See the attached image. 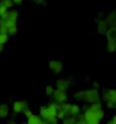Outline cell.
I'll return each instance as SVG.
<instances>
[{"mask_svg":"<svg viewBox=\"0 0 116 124\" xmlns=\"http://www.w3.org/2000/svg\"><path fill=\"white\" fill-rule=\"evenodd\" d=\"M86 98H87V103L89 105L96 104V103H101V98H100L99 90L96 89H87L86 90Z\"/></svg>","mask_w":116,"mask_h":124,"instance_id":"1","label":"cell"},{"mask_svg":"<svg viewBox=\"0 0 116 124\" xmlns=\"http://www.w3.org/2000/svg\"><path fill=\"white\" fill-rule=\"evenodd\" d=\"M48 68L54 75H60L63 71V68H64V64L61 60L58 59H52L48 61Z\"/></svg>","mask_w":116,"mask_h":124,"instance_id":"2","label":"cell"},{"mask_svg":"<svg viewBox=\"0 0 116 124\" xmlns=\"http://www.w3.org/2000/svg\"><path fill=\"white\" fill-rule=\"evenodd\" d=\"M53 101H54V104H62V103H65L67 99H68V95L67 93L61 92L59 89H54V93H53Z\"/></svg>","mask_w":116,"mask_h":124,"instance_id":"3","label":"cell"},{"mask_svg":"<svg viewBox=\"0 0 116 124\" xmlns=\"http://www.w3.org/2000/svg\"><path fill=\"white\" fill-rule=\"evenodd\" d=\"M100 98H103L101 101H104L105 103L108 101L116 103V89H113V88L105 89L103 93V96H100Z\"/></svg>","mask_w":116,"mask_h":124,"instance_id":"4","label":"cell"},{"mask_svg":"<svg viewBox=\"0 0 116 124\" xmlns=\"http://www.w3.org/2000/svg\"><path fill=\"white\" fill-rule=\"evenodd\" d=\"M55 86H56V89L67 93V90H69V87H70V82L65 79H58L55 81Z\"/></svg>","mask_w":116,"mask_h":124,"instance_id":"5","label":"cell"},{"mask_svg":"<svg viewBox=\"0 0 116 124\" xmlns=\"http://www.w3.org/2000/svg\"><path fill=\"white\" fill-rule=\"evenodd\" d=\"M108 30V24L106 23L105 19H99L97 22V32L101 34V35H105L106 31Z\"/></svg>","mask_w":116,"mask_h":124,"instance_id":"6","label":"cell"},{"mask_svg":"<svg viewBox=\"0 0 116 124\" xmlns=\"http://www.w3.org/2000/svg\"><path fill=\"white\" fill-rule=\"evenodd\" d=\"M105 36L107 39V42H110V41H116V27H110L106 31L105 33Z\"/></svg>","mask_w":116,"mask_h":124,"instance_id":"7","label":"cell"},{"mask_svg":"<svg viewBox=\"0 0 116 124\" xmlns=\"http://www.w3.org/2000/svg\"><path fill=\"white\" fill-rule=\"evenodd\" d=\"M73 98L77 101H84L87 104V98H86V90H80L73 94Z\"/></svg>","mask_w":116,"mask_h":124,"instance_id":"8","label":"cell"},{"mask_svg":"<svg viewBox=\"0 0 116 124\" xmlns=\"http://www.w3.org/2000/svg\"><path fill=\"white\" fill-rule=\"evenodd\" d=\"M39 116L41 117V120H42V121H45V122H47V120L51 117V116H50V114H48L46 106H41V107H39Z\"/></svg>","mask_w":116,"mask_h":124,"instance_id":"9","label":"cell"},{"mask_svg":"<svg viewBox=\"0 0 116 124\" xmlns=\"http://www.w3.org/2000/svg\"><path fill=\"white\" fill-rule=\"evenodd\" d=\"M9 114V106L7 104L0 105V118H6Z\"/></svg>","mask_w":116,"mask_h":124,"instance_id":"10","label":"cell"},{"mask_svg":"<svg viewBox=\"0 0 116 124\" xmlns=\"http://www.w3.org/2000/svg\"><path fill=\"white\" fill-rule=\"evenodd\" d=\"M13 111H14V113H16V114L23 113L24 107H23V104H22V101H17L14 103L13 104Z\"/></svg>","mask_w":116,"mask_h":124,"instance_id":"11","label":"cell"},{"mask_svg":"<svg viewBox=\"0 0 116 124\" xmlns=\"http://www.w3.org/2000/svg\"><path fill=\"white\" fill-rule=\"evenodd\" d=\"M81 113V107L79 106L78 104H72L71 105V108H70V116H77L78 114Z\"/></svg>","mask_w":116,"mask_h":124,"instance_id":"12","label":"cell"},{"mask_svg":"<svg viewBox=\"0 0 116 124\" xmlns=\"http://www.w3.org/2000/svg\"><path fill=\"white\" fill-rule=\"evenodd\" d=\"M99 111H103L101 103H96V104L89 105V109L87 112H89V113H96V112H99Z\"/></svg>","mask_w":116,"mask_h":124,"instance_id":"13","label":"cell"},{"mask_svg":"<svg viewBox=\"0 0 116 124\" xmlns=\"http://www.w3.org/2000/svg\"><path fill=\"white\" fill-rule=\"evenodd\" d=\"M71 105H72V104H70V103H68V101H65V103H62V104H60L61 111L65 114V116H70V108H71Z\"/></svg>","mask_w":116,"mask_h":124,"instance_id":"14","label":"cell"},{"mask_svg":"<svg viewBox=\"0 0 116 124\" xmlns=\"http://www.w3.org/2000/svg\"><path fill=\"white\" fill-rule=\"evenodd\" d=\"M105 20H106V23L108 24V25H110V24L115 23V22H116V10H113V11H110V13L106 16Z\"/></svg>","mask_w":116,"mask_h":124,"instance_id":"15","label":"cell"},{"mask_svg":"<svg viewBox=\"0 0 116 124\" xmlns=\"http://www.w3.org/2000/svg\"><path fill=\"white\" fill-rule=\"evenodd\" d=\"M42 123V120L39 117V115H35V114H32V116L27 120V123L26 124H41Z\"/></svg>","mask_w":116,"mask_h":124,"instance_id":"16","label":"cell"},{"mask_svg":"<svg viewBox=\"0 0 116 124\" xmlns=\"http://www.w3.org/2000/svg\"><path fill=\"white\" fill-rule=\"evenodd\" d=\"M46 108H47V112H48V114H50V116H52V117H55V116H56V113H58V112H56L54 103L48 104L47 106H46Z\"/></svg>","mask_w":116,"mask_h":124,"instance_id":"17","label":"cell"},{"mask_svg":"<svg viewBox=\"0 0 116 124\" xmlns=\"http://www.w3.org/2000/svg\"><path fill=\"white\" fill-rule=\"evenodd\" d=\"M106 51L108 53H114V52H115V51H116V41H110V42H107Z\"/></svg>","mask_w":116,"mask_h":124,"instance_id":"18","label":"cell"},{"mask_svg":"<svg viewBox=\"0 0 116 124\" xmlns=\"http://www.w3.org/2000/svg\"><path fill=\"white\" fill-rule=\"evenodd\" d=\"M77 122L74 116H65L63 120H62V124H74Z\"/></svg>","mask_w":116,"mask_h":124,"instance_id":"19","label":"cell"},{"mask_svg":"<svg viewBox=\"0 0 116 124\" xmlns=\"http://www.w3.org/2000/svg\"><path fill=\"white\" fill-rule=\"evenodd\" d=\"M54 93V87L52 85H47L45 87V95L46 96H52Z\"/></svg>","mask_w":116,"mask_h":124,"instance_id":"20","label":"cell"},{"mask_svg":"<svg viewBox=\"0 0 116 124\" xmlns=\"http://www.w3.org/2000/svg\"><path fill=\"white\" fill-rule=\"evenodd\" d=\"M7 30H8V35H10V36H15L17 34V32H18V28H17V26L9 27V28H7Z\"/></svg>","mask_w":116,"mask_h":124,"instance_id":"21","label":"cell"},{"mask_svg":"<svg viewBox=\"0 0 116 124\" xmlns=\"http://www.w3.org/2000/svg\"><path fill=\"white\" fill-rule=\"evenodd\" d=\"M1 3H2L8 10H9V8H13L14 7V1H10V0H2Z\"/></svg>","mask_w":116,"mask_h":124,"instance_id":"22","label":"cell"},{"mask_svg":"<svg viewBox=\"0 0 116 124\" xmlns=\"http://www.w3.org/2000/svg\"><path fill=\"white\" fill-rule=\"evenodd\" d=\"M8 42V35H2V34H0V44H6Z\"/></svg>","mask_w":116,"mask_h":124,"instance_id":"23","label":"cell"},{"mask_svg":"<svg viewBox=\"0 0 116 124\" xmlns=\"http://www.w3.org/2000/svg\"><path fill=\"white\" fill-rule=\"evenodd\" d=\"M23 113H24V115H25V117L27 118V120H28V118L31 117V116H32V114H33L32 111H31L29 108H26V109H24Z\"/></svg>","mask_w":116,"mask_h":124,"instance_id":"24","label":"cell"},{"mask_svg":"<svg viewBox=\"0 0 116 124\" xmlns=\"http://www.w3.org/2000/svg\"><path fill=\"white\" fill-rule=\"evenodd\" d=\"M55 117H56V120H58V121H59V120H63V118L65 117V114L62 111H60V112H58V113H56V116H55Z\"/></svg>","mask_w":116,"mask_h":124,"instance_id":"25","label":"cell"},{"mask_svg":"<svg viewBox=\"0 0 116 124\" xmlns=\"http://www.w3.org/2000/svg\"><path fill=\"white\" fill-rule=\"evenodd\" d=\"M91 88H93V89H96V90H99L100 84L98 81H93V84H91Z\"/></svg>","mask_w":116,"mask_h":124,"instance_id":"26","label":"cell"},{"mask_svg":"<svg viewBox=\"0 0 116 124\" xmlns=\"http://www.w3.org/2000/svg\"><path fill=\"white\" fill-rule=\"evenodd\" d=\"M7 10H8V9H7L6 7H5L2 3H1V1H0V16H2V15L6 13Z\"/></svg>","mask_w":116,"mask_h":124,"instance_id":"27","label":"cell"},{"mask_svg":"<svg viewBox=\"0 0 116 124\" xmlns=\"http://www.w3.org/2000/svg\"><path fill=\"white\" fill-rule=\"evenodd\" d=\"M105 105H106L107 108H109V109H113L114 106H115V103H113V101H106V103H105Z\"/></svg>","mask_w":116,"mask_h":124,"instance_id":"28","label":"cell"},{"mask_svg":"<svg viewBox=\"0 0 116 124\" xmlns=\"http://www.w3.org/2000/svg\"><path fill=\"white\" fill-rule=\"evenodd\" d=\"M47 123L48 124H58L59 121L56 120V117H52V116H51V117L47 120Z\"/></svg>","mask_w":116,"mask_h":124,"instance_id":"29","label":"cell"},{"mask_svg":"<svg viewBox=\"0 0 116 124\" xmlns=\"http://www.w3.org/2000/svg\"><path fill=\"white\" fill-rule=\"evenodd\" d=\"M0 34L2 35H8V30L5 26H0Z\"/></svg>","mask_w":116,"mask_h":124,"instance_id":"30","label":"cell"},{"mask_svg":"<svg viewBox=\"0 0 116 124\" xmlns=\"http://www.w3.org/2000/svg\"><path fill=\"white\" fill-rule=\"evenodd\" d=\"M35 3H37V5H42V6H46L47 5V1H36Z\"/></svg>","mask_w":116,"mask_h":124,"instance_id":"31","label":"cell"},{"mask_svg":"<svg viewBox=\"0 0 116 124\" xmlns=\"http://www.w3.org/2000/svg\"><path fill=\"white\" fill-rule=\"evenodd\" d=\"M23 1H14V6H22Z\"/></svg>","mask_w":116,"mask_h":124,"instance_id":"32","label":"cell"},{"mask_svg":"<svg viewBox=\"0 0 116 124\" xmlns=\"http://www.w3.org/2000/svg\"><path fill=\"white\" fill-rule=\"evenodd\" d=\"M106 124H115V123H114V121L112 120V118H109V120L106 122Z\"/></svg>","mask_w":116,"mask_h":124,"instance_id":"33","label":"cell"},{"mask_svg":"<svg viewBox=\"0 0 116 124\" xmlns=\"http://www.w3.org/2000/svg\"><path fill=\"white\" fill-rule=\"evenodd\" d=\"M3 50H5V46H3L2 44H0V53L3 52Z\"/></svg>","mask_w":116,"mask_h":124,"instance_id":"34","label":"cell"},{"mask_svg":"<svg viewBox=\"0 0 116 124\" xmlns=\"http://www.w3.org/2000/svg\"><path fill=\"white\" fill-rule=\"evenodd\" d=\"M112 120H113V121H114V123H115V124H116V114H115V115H114L113 117H112Z\"/></svg>","mask_w":116,"mask_h":124,"instance_id":"35","label":"cell"},{"mask_svg":"<svg viewBox=\"0 0 116 124\" xmlns=\"http://www.w3.org/2000/svg\"><path fill=\"white\" fill-rule=\"evenodd\" d=\"M76 124H87V122H76Z\"/></svg>","mask_w":116,"mask_h":124,"instance_id":"36","label":"cell"},{"mask_svg":"<svg viewBox=\"0 0 116 124\" xmlns=\"http://www.w3.org/2000/svg\"><path fill=\"white\" fill-rule=\"evenodd\" d=\"M8 124H17V123L15 121H13V120H11V121H9V123H8Z\"/></svg>","mask_w":116,"mask_h":124,"instance_id":"37","label":"cell"},{"mask_svg":"<svg viewBox=\"0 0 116 124\" xmlns=\"http://www.w3.org/2000/svg\"><path fill=\"white\" fill-rule=\"evenodd\" d=\"M41 124H48V123H47V122H45V121H42V123H41Z\"/></svg>","mask_w":116,"mask_h":124,"instance_id":"38","label":"cell"},{"mask_svg":"<svg viewBox=\"0 0 116 124\" xmlns=\"http://www.w3.org/2000/svg\"><path fill=\"white\" fill-rule=\"evenodd\" d=\"M114 109H116V103H115V106H114Z\"/></svg>","mask_w":116,"mask_h":124,"instance_id":"39","label":"cell"},{"mask_svg":"<svg viewBox=\"0 0 116 124\" xmlns=\"http://www.w3.org/2000/svg\"><path fill=\"white\" fill-rule=\"evenodd\" d=\"M23 124H26V123H23Z\"/></svg>","mask_w":116,"mask_h":124,"instance_id":"40","label":"cell"}]
</instances>
